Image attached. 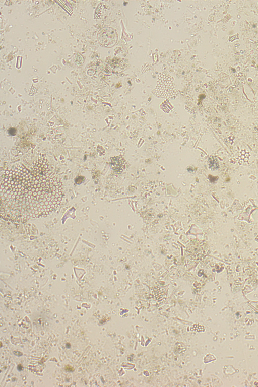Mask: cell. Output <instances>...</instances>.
Returning a JSON list of instances; mask_svg holds the SVG:
<instances>
[{"label":"cell","instance_id":"277c9868","mask_svg":"<svg viewBox=\"0 0 258 387\" xmlns=\"http://www.w3.org/2000/svg\"><path fill=\"white\" fill-rule=\"evenodd\" d=\"M110 166L112 169L116 173H122L126 167V161L122 156L112 157Z\"/></svg>","mask_w":258,"mask_h":387},{"label":"cell","instance_id":"6da1fadb","mask_svg":"<svg viewBox=\"0 0 258 387\" xmlns=\"http://www.w3.org/2000/svg\"><path fill=\"white\" fill-rule=\"evenodd\" d=\"M1 181V213L6 220L24 222L46 217L60 205L62 183L44 161L30 169L22 166L9 169Z\"/></svg>","mask_w":258,"mask_h":387},{"label":"cell","instance_id":"7a4b0ae2","mask_svg":"<svg viewBox=\"0 0 258 387\" xmlns=\"http://www.w3.org/2000/svg\"><path fill=\"white\" fill-rule=\"evenodd\" d=\"M173 78L168 74L160 73L158 75L157 85L152 90L154 95L159 98L175 99L177 95Z\"/></svg>","mask_w":258,"mask_h":387},{"label":"cell","instance_id":"3957f363","mask_svg":"<svg viewBox=\"0 0 258 387\" xmlns=\"http://www.w3.org/2000/svg\"><path fill=\"white\" fill-rule=\"evenodd\" d=\"M98 39L100 44L105 47L113 46L117 40L116 31L111 27H104L98 33Z\"/></svg>","mask_w":258,"mask_h":387}]
</instances>
